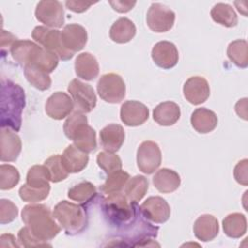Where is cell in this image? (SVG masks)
<instances>
[{
    "label": "cell",
    "instance_id": "obj_1",
    "mask_svg": "<svg viewBox=\"0 0 248 248\" xmlns=\"http://www.w3.org/2000/svg\"><path fill=\"white\" fill-rule=\"evenodd\" d=\"M25 107L23 88L10 79L1 81L0 126L18 132L22 123V111Z\"/></svg>",
    "mask_w": 248,
    "mask_h": 248
},
{
    "label": "cell",
    "instance_id": "obj_2",
    "mask_svg": "<svg viewBox=\"0 0 248 248\" xmlns=\"http://www.w3.org/2000/svg\"><path fill=\"white\" fill-rule=\"evenodd\" d=\"M13 59L19 65H35L51 73L58 65V56L29 40H16L10 48Z\"/></svg>",
    "mask_w": 248,
    "mask_h": 248
},
{
    "label": "cell",
    "instance_id": "obj_3",
    "mask_svg": "<svg viewBox=\"0 0 248 248\" xmlns=\"http://www.w3.org/2000/svg\"><path fill=\"white\" fill-rule=\"evenodd\" d=\"M21 219L31 233L42 241L53 239L61 230L53 214L45 204L25 205L21 211Z\"/></svg>",
    "mask_w": 248,
    "mask_h": 248
},
{
    "label": "cell",
    "instance_id": "obj_4",
    "mask_svg": "<svg viewBox=\"0 0 248 248\" xmlns=\"http://www.w3.org/2000/svg\"><path fill=\"white\" fill-rule=\"evenodd\" d=\"M65 136L73 140L74 145L83 152L89 153L96 149V132L88 125L87 117L84 113L79 111H74L63 125Z\"/></svg>",
    "mask_w": 248,
    "mask_h": 248
},
{
    "label": "cell",
    "instance_id": "obj_5",
    "mask_svg": "<svg viewBox=\"0 0 248 248\" xmlns=\"http://www.w3.org/2000/svg\"><path fill=\"white\" fill-rule=\"evenodd\" d=\"M53 217L68 234L81 232L87 225V215L83 207L68 201L59 202L53 209Z\"/></svg>",
    "mask_w": 248,
    "mask_h": 248
},
{
    "label": "cell",
    "instance_id": "obj_6",
    "mask_svg": "<svg viewBox=\"0 0 248 248\" xmlns=\"http://www.w3.org/2000/svg\"><path fill=\"white\" fill-rule=\"evenodd\" d=\"M138 205L136 202L128 201L121 192L107 195L103 202V210L108 221L117 226L131 223L137 215Z\"/></svg>",
    "mask_w": 248,
    "mask_h": 248
},
{
    "label": "cell",
    "instance_id": "obj_7",
    "mask_svg": "<svg viewBox=\"0 0 248 248\" xmlns=\"http://www.w3.org/2000/svg\"><path fill=\"white\" fill-rule=\"evenodd\" d=\"M32 38L45 49L54 52L63 61L70 60L74 56L63 47L61 31L57 29H51L46 26H36L32 31Z\"/></svg>",
    "mask_w": 248,
    "mask_h": 248
},
{
    "label": "cell",
    "instance_id": "obj_8",
    "mask_svg": "<svg viewBox=\"0 0 248 248\" xmlns=\"http://www.w3.org/2000/svg\"><path fill=\"white\" fill-rule=\"evenodd\" d=\"M97 92L101 99L110 104L120 103L126 95V85L121 76L108 73L103 75L97 82Z\"/></svg>",
    "mask_w": 248,
    "mask_h": 248
},
{
    "label": "cell",
    "instance_id": "obj_9",
    "mask_svg": "<svg viewBox=\"0 0 248 248\" xmlns=\"http://www.w3.org/2000/svg\"><path fill=\"white\" fill-rule=\"evenodd\" d=\"M68 92L72 97L77 111L88 113L96 107V94L90 84L75 78L69 83Z\"/></svg>",
    "mask_w": 248,
    "mask_h": 248
},
{
    "label": "cell",
    "instance_id": "obj_10",
    "mask_svg": "<svg viewBox=\"0 0 248 248\" xmlns=\"http://www.w3.org/2000/svg\"><path fill=\"white\" fill-rule=\"evenodd\" d=\"M175 14L169 7L153 3L146 14V23L150 30L156 33H163L170 30L174 24Z\"/></svg>",
    "mask_w": 248,
    "mask_h": 248
},
{
    "label": "cell",
    "instance_id": "obj_11",
    "mask_svg": "<svg viewBox=\"0 0 248 248\" xmlns=\"http://www.w3.org/2000/svg\"><path fill=\"white\" fill-rule=\"evenodd\" d=\"M36 18L46 27L60 28L64 24V9L57 0L40 1L35 10Z\"/></svg>",
    "mask_w": 248,
    "mask_h": 248
},
{
    "label": "cell",
    "instance_id": "obj_12",
    "mask_svg": "<svg viewBox=\"0 0 248 248\" xmlns=\"http://www.w3.org/2000/svg\"><path fill=\"white\" fill-rule=\"evenodd\" d=\"M161 162V150L155 141L145 140L140 143L137 151V164L140 171L151 174L160 167Z\"/></svg>",
    "mask_w": 248,
    "mask_h": 248
},
{
    "label": "cell",
    "instance_id": "obj_13",
    "mask_svg": "<svg viewBox=\"0 0 248 248\" xmlns=\"http://www.w3.org/2000/svg\"><path fill=\"white\" fill-rule=\"evenodd\" d=\"M140 209L147 220L156 224L167 222L170 216V207L168 202L159 196L147 198Z\"/></svg>",
    "mask_w": 248,
    "mask_h": 248
},
{
    "label": "cell",
    "instance_id": "obj_14",
    "mask_svg": "<svg viewBox=\"0 0 248 248\" xmlns=\"http://www.w3.org/2000/svg\"><path fill=\"white\" fill-rule=\"evenodd\" d=\"M61 42L63 47L74 55L85 46L87 43V32L80 24H67L61 31Z\"/></svg>",
    "mask_w": 248,
    "mask_h": 248
},
{
    "label": "cell",
    "instance_id": "obj_15",
    "mask_svg": "<svg viewBox=\"0 0 248 248\" xmlns=\"http://www.w3.org/2000/svg\"><path fill=\"white\" fill-rule=\"evenodd\" d=\"M75 106L72 98L65 92L57 91L48 97L46 103V114L55 120H61L70 115Z\"/></svg>",
    "mask_w": 248,
    "mask_h": 248
},
{
    "label": "cell",
    "instance_id": "obj_16",
    "mask_svg": "<svg viewBox=\"0 0 248 248\" xmlns=\"http://www.w3.org/2000/svg\"><path fill=\"white\" fill-rule=\"evenodd\" d=\"M183 95L192 105L202 104L210 95L209 84L203 77H191L183 85Z\"/></svg>",
    "mask_w": 248,
    "mask_h": 248
},
{
    "label": "cell",
    "instance_id": "obj_17",
    "mask_svg": "<svg viewBox=\"0 0 248 248\" xmlns=\"http://www.w3.org/2000/svg\"><path fill=\"white\" fill-rule=\"evenodd\" d=\"M151 57L158 67L168 70L173 68L177 64L179 54L173 43L169 41H161L155 44L153 46Z\"/></svg>",
    "mask_w": 248,
    "mask_h": 248
},
{
    "label": "cell",
    "instance_id": "obj_18",
    "mask_svg": "<svg viewBox=\"0 0 248 248\" xmlns=\"http://www.w3.org/2000/svg\"><path fill=\"white\" fill-rule=\"evenodd\" d=\"M149 117V109L139 101H126L120 108L121 121L130 127L143 124Z\"/></svg>",
    "mask_w": 248,
    "mask_h": 248
},
{
    "label": "cell",
    "instance_id": "obj_19",
    "mask_svg": "<svg viewBox=\"0 0 248 248\" xmlns=\"http://www.w3.org/2000/svg\"><path fill=\"white\" fill-rule=\"evenodd\" d=\"M0 148V160L2 162H15L21 151L19 136L10 128H1Z\"/></svg>",
    "mask_w": 248,
    "mask_h": 248
},
{
    "label": "cell",
    "instance_id": "obj_20",
    "mask_svg": "<svg viewBox=\"0 0 248 248\" xmlns=\"http://www.w3.org/2000/svg\"><path fill=\"white\" fill-rule=\"evenodd\" d=\"M61 161L69 173H77L85 169L88 164L89 157L86 152L78 149L74 144H70L61 155Z\"/></svg>",
    "mask_w": 248,
    "mask_h": 248
},
{
    "label": "cell",
    "instance_id": "obj_21",
    "mask_svg": "<svg viewBox=\"0 0 248 248\" xmlns=\"http://www.w3.org/2000/svg\"><path fill=\"white\" fill-rule=\"evenodd\" d=\"M125 140V132L119 124H109L100 132V141L103 148L108 152H116L120 149Z\"/></svg>",
    "mask_w": 248,
    "mask_h": 248
},
{
    "label": "cell",
    "instance_id": "obj_22",
    "mask_svg": "<svg viewBox=\"0 0 248 248\" xmlns=\"http://www.w3.org/2000/svg\"><path fill=\"white\" fill-rule=\"evenodd\" d=\"M193 231L199 240L203 242L211 241L219 232L218 220L211 214H202L195 221Z\"/></svg>",
    "mask_w": 248,
    "mask_h": 248
},
{
    "label": "cell",
    "instance_id": "obj_23",
    "mask_svg": "<svg viewBox=\"0 0 248 248\" xmlns=\"http://www.w3.org/2000/svg\"><path fill=\"white\" fill-rule=\"evenodd\" d=\"M191 124L198 133L207 134L216 128L218 118L214 111L206 108H198L192 112Z\"/></svg>",
    "mask_w": 248,
    "mask_h": 248
},
{
    "label": "cell",
    "instance_id": "obj_24",
    "mask_svg": "<svg viewBox=\"0 0 248 248\" xmlns=\"http://www.w3.org/2000/svg\"><path fill=\"white\" fill-rule=\"evenodd\" d=\"M75 71L77 76L81 79L93 80L99 75L98 61L93 54L82 52L76 58Z\"/></svg>",
    "mask_w": 248,
    "mask_h": 248
},
{
    "label": "cell",
    "instance_id": "obj_25",
    "mask_svg": "<svg viewBox=\"0 0 248 248\" xmlns=\"http://www.w3.org/2000/svg\"><path fill=\"white\" fill-rule=\"evenodd\" d=\"M152 181L155 188L163 194L174 192L178 189L181 183L179 174L173 170L167 168H163L157 170V172L153 176Z\"/></svg>",
    "mask_w": 248,
    "mask_h": 248
},
{
    "label": "cell",
    "instance_id": "obj_26",
    "mask_svg": "<svg viewBox=\"0 0 248 248\" xmlns=\"http://www.w3.org/2000/svg\"><path fill=\"white\" fill-rule=\"evenodd\" d=\"M180 118L179 106L171 101L160 103L153 109V119L161 126H171Z\"/></svg>",
    "mask_w": 248,
    "mask_h": 248
},
{
    "label": "cell",
    "instance_id": "obj_27",
    "mask_svg": "<svg viewBox=\"0 0 248 248\" xmlns=\"http://www.w3.org/2000/svg\"><path fill=\"white\" fill-rule=\"evenodd\" d=\"M136 31V26L132 20L127 17H120L111 25L109 37L117 44H125L135 37Z\"/></svg>",
    "mask_w": 248,
    "mask_h": 248
},
{
    "label": "cell",
    "instance_id": "obj_28",
    "mask_svg": "<svg viewBox=\"0 0 248 248\" xmlns=\"http://www.w3.org/2000/svg\"><path fill=\"white\" fill-rule=\"evenodd\" d=\"M223 230L227 236L231 238H239L245 234L247 230L246 217L238 212L227 215L223 222Z\"/></svg>",
    "mask_w": 248,
    "mask_h": 248
},
{
    "label": "cell",
    "instance_id": "obj_29",
    "mask_svg": "<svg viewBox=\"0 0 248 248\" xmlns=\"http://www.w3.org/2000/svg\"><path fill=\"white\" fill-rule=\"evenodd\" d=\"M211 18L218 24L225 27H234L238 22L237 15L233 8L225 3H217L210 11Z\"/></svg>",
    "mask_w": 248,
    "mask_h": 248
},
{
    "label": "cell",
    "instance_id": "obj_30",
    "mask_svg": "<svg viewBox=\"0 0 248 248\" xmlns=\"http://www.w3.org/2000/svg\"><path fill=\"white\" fill-rule=\"evenodd\" d=\"M148 190V180L143 175L130 177L124 186V195L131 202H140Z\"/></svg>",
    "mask_w": 248,
    "mask_h": 248
},
{
    "label": "cell",
    "instance_id": "obj_31",
    "mask_svg": "<svg viewBox=\"0 0 248 248\" xmlns=\"http://www.w3.org/2000/svg\"><path fill=\"white\" fill-rule=\"evenodd\" d=\"M24 76L28 82L38 90L45 91L51 86V78L48 73L35 65L25 66Z\"/></svg>",
    "mask_w": 248,
    "mask_h": 248
},
{
    "label": "cell",
    "instance_id": "obj_32",
    "mask_svg": "<svg viewBox=\"0 0 248 248\" xmlns=\"http://www.w3.org/2000/svg\"><path fill=\"white\" fill-rule=\"evenodd\" d=\"M229 59L239 68L248 66V44L245 40H235L229 44L227 48Z\"/></svg>",
    "mask_w": 248,
    "mask_h": 248
},
{
    "label": "cell",
    "instance_id": "obj_33",
    "mask_svg": "<svg viewBox=\"0 0 248 248\" xmlns=\"http://www.w3.org/2000/svg\"><path fill=\"white\" fill-rule=\"evenodd\" d=\"M129 178V173L122 170L121 169L114 170L108 174V177L105 183L100 187V190L106 195L121 192V190L124 189V186L126 185Z\"/></svg>",
    "mask_w": 248,
    "mask_h": 248
},
{
    "label": "cell",
    "instance_id": "obj_34",
    "mask_svg": "<svg viewBox=\"0 0 248 248\" xmlns=\"http://www.w3.org/2000/svg\"><path fill=\"white\" fill-rule=\"evenodd\" d=\"M50 175L45 165H35L28 170L26 184L32 188H45L49 185Z\"/></svg>",
    "mask_w": 248,
    "mask_h": 248
},
{
    "label": "cell",
    "instance_id": "obj_35",
    "mask_svg": "<svg viewBox=\"0 0 248 248\" xmlns=\"http://www.w3.org/2000/svg\"><path fill=\"white\" fill-rule=\"evenodd\" d=\"M96 194L97 192L95 186L89 181L80 182L70 188L68 191V197L81 204L90 202L96 196Z\"/></svg>",
    "mask_w": 248,
    "mask_h": 248
},
{
    "label": "cell",
    "instance_id": "obj_36",
    "mask_svg": "<svg viewBox=\"0 0 248 248\" xmlns=\"http://www.w3.org/2000/svg\"><path fill=\"white\" fill-rule=\"evenodd\" d=\"M44 165L46 167L49 172L51 182L57 183L68 177L69 172L66 170V169L62 164L61 155L56 154V155L50 156L45 161Z\"/></svg>",
    "mask_w": 248,
    "mask_h": 248
},
{
    "label": "cell",
    "instance_id": "obj_37",
    "mask_svg": "<svg viewBox=\"0 0 248 248\" xmlns=\"http://www.w3.org/2000/svg\"><path fill=\"white\" fill-rule=\"evenodd\" d=\"M20 175L17 169L9 164L0 166V189L11 190L19 182Z\"/></svg>",
    "mask_w": 248,
    "mask_h": 248
},
{
    "label": "cell",
    "instance_id": "obj_38",
    "mask_svg": "<svg viewBox=\"0 0 248 248\" xmlns=\"http://www.w3.org/2000/svg\"><path fill=\"white\" fill-rule=\"evenodd\" d=\"M97 164L108 174L122 168L120 157L108 151H102L98 153Z\"/></svg>",
    "mask_w": 248,
    "mask_h": 248
},
{
    "label": "cell",
    "instance_id": "obj_39",
    "mask_svg": "<svg viewBox=\"0 0 248 248\" xmlns=\"http://www.w3.org/2000/svg\"><path fill=\"white\" fill-rule=\"evenodd\" d=\"M49 191H50V186L37 189V188H32L25 183L24 185H22L19 188L18 194H19L20 199L23 202H41V201H44L45 199H46L49 194Z\"/></svg>",
    "mask_w": 248,
    "mask_h": 248
},
{
    "label": "cell",
    "instance_id": "obj_40",
    "mask_svg": "<svg viewBox=\"0 0 248 248\" xmlns=\"http://www.w3.org/2000/svg\"><path fill=\"white\" fill-rule=\"evenodd\" d=\"M18 214L16 205L10 200H0V223L2 225L13 222Z\"/></svg>",
    "mask_w": 248,
    "mask_h": 248
},
{
    "label": "cell",
    "instance_id": "obj_41",
    "mask_svg": "<svg viewBox=\"0 0 248 248\" xmlns=\"http://www.w3.org/2000/svg\"><path fill=\"white\" fill-rule=\"evenodd\" d=\"M18 242L23 247H38V246H51L46 241H42L35 237L31 232L28 230V228L25 226L21 228L17 233Z\"/></svg>",
    "mask_w": 248,
    "mask_h": 248
},
{
    "label": "cell",
    "instance_id": "obj_42",
    "mask_svg": "<svg viewBox=\"0 0 248 248\" xmlns=\"http://www.w3.org/2000/svg\"><path fill=\"white\" fill-rule=\"evenodd\" d=\"M248 160L243 159L239 161L233 170V175L237 183L247 186L248 185Z\"/></svg>",
    "mask_w": 248,
    "mask_h": 248
},
{
    "label": "cell",
    "instance_id": "obj_43",
    "mask_svg": "<svg viewBox=\"0 0 248 248\" xmlns=\"http://www.w3.org/2000/svg\"><path fill=\"white\" fill-rule=\"evenodd\" d=\"M94 3L93 2H82V1H66V7L75 13H83L89 9Z\"/></svg>",
    "mask_w": 248,
    "mask_h": 248
},
{
    "label": "cell",
    "instance_id": "obj_44",
    "mask_svg": "<svg viewBox=\"0 0 248 248\" xmlns=\"http://www.w3.org/2000/svg\"><path fill=\"white\" fill-rule=\"evenodd\" d=\"M136 3V1H109V4L113 8V10L119 13L129 12L134 8Z\"/></svg>",
    "mask_w": 248,
    "mask_h": 248
},
{
    "label": "cell",
    "instance_id": "obj_45",
    "mask_svg": "<svg viewBox=\"0 0 248 248\" xmlns=\"http://www.w3.org/2000/svg\"><path fill=\"white\" fill-rule=\"evenodd\" d=\"M17 40L16 37H15L12 33L7 32L5 30L1 31V48L2 51L4 50V48L6 46L9 47V49L11 48V46H13V44Z\"/></svg>",
    "mask_w": 248,
    "mask_h": 248
},
{
    "label": "cell",
    "instance_id": "obj_46",
    "mask_svg": "<svg viewBox=\"0 0 248 248\" xmlns=\"http://www.w3.org/2000/svg\"><path fill=\"white\" fill-rule=\"evenodd\" d=\"M247 98H243L239 100L235 105V111L239 115V117L247 120Z\"/></svg>",
    "mask_w": 248,
    "mask_h": 248
},
{
    "label": "cell",
    "instance_id": "obj_47",
    "mask_svg": "<svg viewBox=\"0 0 248 248\" xmlns=\"http://www.w3.org/2000/svg\"><path fill=\"white\" fill-rule=\"evenodd\" d=\"M0 245H1V247H6V245L12 246V247H18L19 246L16 242V237L13 234H10V233H5V234L1 235Z\"/></svg>",
    "mask_w": 248,
    "mask_h": 248
}]
</instances>
